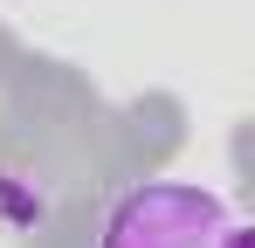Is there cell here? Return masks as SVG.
Segmentation results:
<instances>
[{
	"instance_id": "1",
	"label": "cell",
	"mask_w": 255,
	"mask_h": 248,
	"mask_svg": "<svg viewBox=\"0 0 255 248\" xmlns=\"http://www.w3.org/2000/svg\"><path fill=\"white\" fill-rule=\"evenodd\" d=\"M97 248H242V228L221 193L186 179H145L111 207Z\"/></svg>"
}]
</instances>
